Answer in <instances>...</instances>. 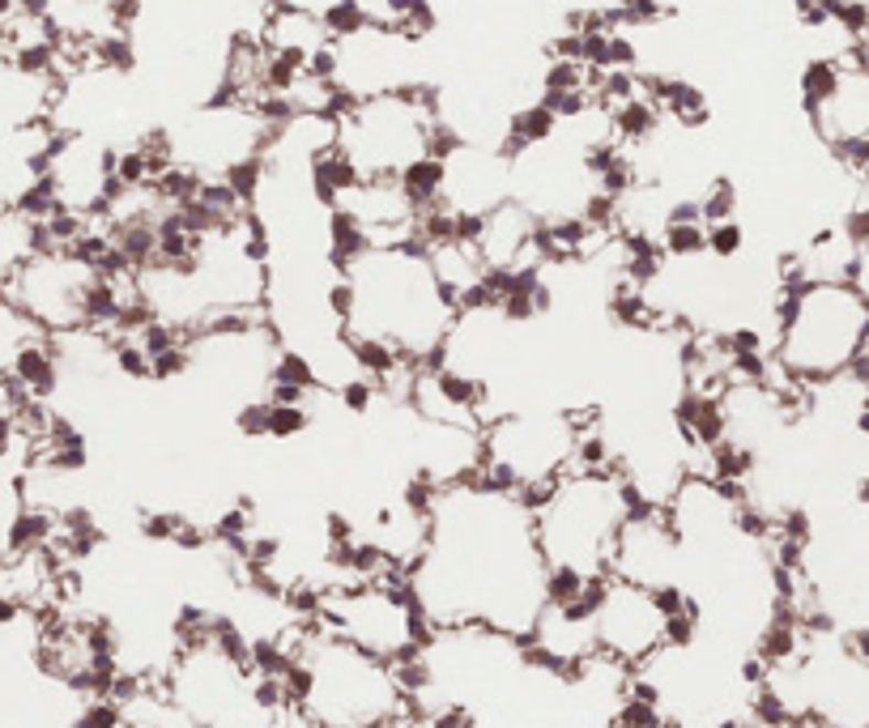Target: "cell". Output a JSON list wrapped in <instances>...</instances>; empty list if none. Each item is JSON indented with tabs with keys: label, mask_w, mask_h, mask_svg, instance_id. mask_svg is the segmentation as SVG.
Wrapping results in <instances>:
<instances>
[{
	"label": "cell",
	"mask_w": 869,
	"mask_h": 728,
	"mask_svg": "<svg viewBox=\"0 0 869 728\" xmlns=\"http://www.w3.org/2000/svg\"><path fill=\"white\" fill-rule=\"evenodd\" d=\"M401 579L431 631H495L520 643L554 597L533 503L486 477L426 490V537Z\"/></svg>",
	"instance_id": "1"
},
{
	"label": "cell",
	"mask_w": 869,
	"mask_h": 728,
	"mask_svg": "<svg viewBox=\"0 0 869 728\" xmlns=\"http://www.w3.org/2000/svg\"><path fill=\"white\" fill-rule=\"evenodd\" d=\"M333 307L371 380L431 367L460 316L422 243L358 248L337 260Z\"/></svg>",
	"instance_id": "2"
},
{
	"label": "cell",
	"mask_w": 869,
	"mask_h": 728,
	"mask_svg": "<svg viewBox=\"0 0 869 728\" xmlns=\"http://www.w3.org/2000/svg\"><path fill=\"white\" fill-rule=\"evenodd\" d=\"M159 682L184 728L290 725L282 665H269L257 652H248L218 618H188L184 639Z\"/></svg>",
	"instance_id": "3"
},
{
	"label": "cell",
	"mask_w": 869,
	"mask_h": 728,
	"mask_svg": "<svg viewBox=\"0 0 869 728\" xmlns=\"http://www.w3.org/2000/svg\"><path fill=\"white\" fill-rule=\"evenodd\" d=\"M290 716L307 728H419L401 665L321 631L316 622L282 656Z\"/></svg>",
	"instance_id": "4"
},
{
	"label": "cell",
	"mask_w": 869,
	"mask_h": 728,
	"mask_svg": "<svg viewBox=\"0 0 869 728\" xmlns=\"http://www.w3.org/2000/svg\"><path fill=\"white\" fill-rule=\"evenodd\" d=\"M768 371L793 392L869 371V294L857 282H784L768 337Z\"/></svg>",
	"instance_id": "5"
},
{
	"label": "cell",
	"mask_w": 869,
	"mask_h": 728,
	"mask_svg": "<svg viewBox=\"0 0 869 728\" xmlns=\"http://www.w3.org/2000/svg\"><path fill=\"white\" fill-rule=\"evenodd\" d=\"M636 507L631 486L610 465H579L533 499V533L554 593H588L610 575L618 533Z\"/></svg>",
	"instance_id": "6"
},
{
	"label": "cell",
	"mask_w": 869,
	"mask_h": 728,
	"mask_svg": "<svg viewBox=\"0 0 869 728\" xmlns=\"http://www.w3.org/2000/svg\"><path fill=\"white\" fill-rule=\"evenodd\" d=\"M579 465H606L593 410L576 405H515L482 426V477L524 495L529 503Z\"/></svg>",
	"instance_id": "7"
},
{
	"label": "cell",
	"mask_w": 869,
	"mask_h": 728,
	"mask_svg": "<svg viewBox=\"0 0 869 728\" xmlns=\"http://www.w3.org/2000/svg\"><path fill=\"white\" fill-rule=\"evenodd\" d=\"M333 162L355 180H419L448 145L435 90L362 98L337 107Z\"/></svg>",
	"instance_id": "8"
},
{
	"label": "cell",
	"mask_w": 869,
	"mask_h": 728,
	"mask_svg": "<svg viewBox=\"0 0 869 728\" xmlns=\"http://www.w3.org/2000/svg\"><path fill=\"white\" fill-rule=\"evenodd\" d=\"M312 622L321 631L355 643L388 665H410L426 643V618L414 605L401 575L376 571H346L324 593L312 597Z\"/></svg>",
	"instance_id": "9"
},
{
	"label": "cell",
	"mask_w": 869,
	"mask_h": 728,
	"mask_svg": "<svg viewBox=\"0 0 869 728\" xmlns=\"http://www.w3.org/2000/svg\"><path fill=\"white\" fill-rule=\"evenodd\" d=\"M324 82L337 107L401 90H435L426 77V34L350 18L333 26V43L324 52Z\"/></svg>",
	"instance_id": "10"
},
{
	"label": "cell",
	"mask_w": 869,
	"mask_h": 728,
	"mask_svg": "<svg viewBox=\"0 0 869 728\" xmlns=\"http://www.w3.org/2000/svg\"><path fill=\"white\" fill-rule=\"evenodd\" d=\"M584 605H588L597 661H610L627 673H640L652 656H661L674 639L691 631V618L677 597L618 579V575L593 584L584 593Z\"/></svg>",
	"instance_id": "11"
},
{
	"label": "cell",
	"mask_w": 869,
	"mask_h": 728,
	"mask_svg": "<svg viewBox=\"0 0 869 728\" xmlns=\"http://www.w3.org/2000/svg\"><path fill=\"white\" fill-rule=\"evenodd\" d=\"M805 128L818 150L848 162L869 150V68L857 56L810 61L802 73Z\"/></svg>",
	"instance_id": "12"
},
{
	"label": "cell",
	"mask_w": 869,
	"mask_h": 728,
	"mask_svg": "<svg viewBox=\"0 0 869 728\" xmlns=\"http://www.w3.org/2000/svg\"><path fill=\"white\" fill-rule=\"evenodd\" d=\"M610 575L677 597L682 545H677V533L670 515H665V507H636L631 511V520L622 524L618 545H613Z\"/></svg>",
	"instance_id": "13"
},
{
	"label": "cell",
	"mask_w": 869,
	"mask_h": 728,
	"mask_svg": "<svg viewBox=\"0 0 869 728\" xmlns=\"http://www.w3.org/2000/svg\"><path fill=\"white\" fill-rule=\"evenodd\" d=\"M805 18H832L844 26H861L869 18V0H797Z\"/></svg>",
	"instance_id": "14"
},
{
	"label": "cell",
	"mask_w": 869,
	"mask_h": 728,
	"mask_svg": "<svg viewBox=\"0 0 869 728\" xmlns=\"http://www.w3.org/2000/svg\"><path fill=\"white\" fill-rule=\"evenodd\" d=\"M269 4L312 13V18H321L328 26H341V22H350V13H355V0H269Z\"/></svg>",
	"instance_id": "15"
},
{
	"label": "cell",
	"mask_w": 869,
	"mask_h": 728,
	"mask_svg": "<svg viewBox=\"0 0 869 728\" xmlns=\"http://www.w3.org/2000/svg\"><path fill=\"white\" fill-rule=\"evenodd\" d=\"M606 728H670V725H665L661 716H652L640 698H631V703H627V707H622Z\"/></svg>",
	"instance_id": "16"
},
{
	"label": "cell",
	"mask_w": 869,
	"mask_h": 728,
	"mask_svg": "<svg viewBox=\"0 0 869 728\" xmlns=\"http://www.w3.org/2000/svg\"><path fill=\"white\" fill-rule=\"evenodd\" d=\"M852 230H857V243H861V256H866L869 264V196L861 200V209L852 214Z\"/></svg>",
	"instance_id": "17"
},
{
	"label": "cell",
	"mask_w": 869,
	"mask_h": 728,
	"mask_svg": "<svg viewBox=\"0 0 869 728\" xmlns=\"http://www.w3.org/2000/svg\"><path fill=\"white\" fill-rule=\"evenodd\" d=\"M852 56H857V61L869 68V18L861 22V26H857V31H852Z\"/></svg>",
	"instance_id": "18"
},
{
	"label": "cell",
	"mask_w": 869,
	"mask_h": 728,
	"mask_svg": "<svg viewBox=\"0 0 869 728\" xmlns=\"http://www.w3.org/2000/svg\"><path fill=\"white\" fill-rule=\"evenodd\" d=\"M857 282L866 285V294H869V264H866V260H861V273H857Z\"/></svg>",
	"instance_id": "19"
}]
</instances>
